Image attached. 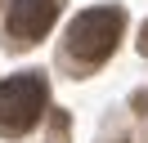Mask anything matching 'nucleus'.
I'll use <instances>...</instances> for the list:
<instances>
[{
    "mask_svg": "<svg viewBox=\"0 0 148 143\" xmlns=\"http://www.w3.org/2000/svg\"><path fill=\"white\" fill-rule=\"evenodd\" d=\"M121 31H126V9L121 5H99V9H85V14L72 18L67 27V54L85 67H99V63L112 58Z\"/></svg>",
    "mask_w": 148,
    "mask_h": 143,
    "instance_id": "nucleus-1",
    "label": "nucleus"
},
{
    "mask_svg": "<svg viewBox=\"0 0 148 143\" xmlns=\"http://www.w3.org/2000/svg\"><path fill=\"white\" fill-rule=\"evenodd\" d=\"M49 103V80L40 72H18L0 80V130L5 134H27L40 125Z\"/></svg>",
    "mask_w": 148,
    "mask_h": 143,
    "instance_id": "nucleus-2",
    "label": "nucleus"
},
{
    "mask_svg": "<svg viewBox=\"0 0 148 143\" xmlns=\"http://www.w3.org/2000/svg\"><path fill=\"white\" fill-rule=\"evenodd\" d=\"M58 5H63V0H14L9 18H5L9 45L14 49H27V45L45 40L49 27H54V18H58Z\"/></svg>",
    "mask_w": 148,
    "mask_h": 143,
    "instance_id": "nucleus-3",
    "label": "nucleus"
},
{
    "mask_svg": "<svg viewBox=\"0 0 148 143\" xmlns=\"http://www.w3.org/2000/svg\"><path fill=\"white\" fill-rule=\"evenodd\" d=\"M130 107H135V112L144 116V112H148V89H139V94H130Z\"/></svg>",
    "mask_w": 148,
    "mask_h": 143,
    "instance_id": "nucleus-4",
    "label": "nucleus"
},
{
    "mask_svg": "<svg viewBox=\"0 0 148 143\" xmlns=\"http://www.w3.org/2000/svg\"><path fill=\"white\" fill-rule=\"evenodd\" d=\"M139 54H144V58H148V22L139 27Z\"/></svg>",
    "mask_w": 148,
    "mask_h": 143,
    "instance_id": "nucleus-5",
    "label": "nucleus"
}]
</instances>
